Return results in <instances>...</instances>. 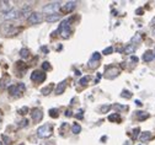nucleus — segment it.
Listing matches in <instances>:
<instances>
[{
  "label": "nucleus",
  "instance_id": "nucleus-1",
  "mask_svg": "<svg viewBox=\"0 0 155 145\" xmlns=\"http://www.w3.org/2000/svg\"><path fill=\"white\" fill-rule=\"evenodd\" d=\"M61 3L59 2H53V3H48L42 8V12L47 14V15H53V14H58V11L61 10Z\"/></svg>",
  "mask_w": 155,
  "mask_h": 145
},
{
  "label": "nucleus",
  "instance_id": "nucleus-36",
  "mask_svg": "<svg viewBox=\"0 0 155 145\" xmlns=\"http://www.w3.org/2000/svg\"><path fill=\"white\" fill-rule=\"evenodd\" d=\"M139 132H140V129H139V128H135V129L133 130V138H137V137H138V134H139Z\"/></svg>",
  "mask_w": 155,
  "mask_h": 145
},
{
  "label": "nucleus",
  "instance_id": "nucleus-30",
  "mask_svg": "<svg viewBox=\"0 0 155 145\" xmlns=\"http://www.w3.org/2000/svg\"><path fill=\"white\" fill-rule=\"evenodd\" d=\"M100 58H101V54H100L99 52H95V53L92 54V57H91V59H92V60H96V61H99Z\"/></svg>",
  "mask_w": 155,
  "mask_h": 145
},
{
  "label": "nucleus",
  "instance_id": "nucleus-26",
  "mask_svg": "<svg viewBox=\"0 0 155 145\" xmlns=\"http://www.w3.org/2000/svg\"><path fill=\"white\" fill-rule=\"evenodd\" d=\"M121 96H122L123 98H130V97H132V94H130V91H128V90H123L122 94H121Z\"/></svg>",
  "mask_w": 155,
  "mask_h": 145
},
{
  "label": "nucleus",
  "instance_id": "nucleus-17",
  "mask_svg": "<svg viewBox=\"0 0 155 145\" xmlns=\"http://www.w3.org/2000/svg\"><path fill=\"white\" fill-rule=\"evenodd\" d=\"M8 91H9V94H10L11 96H15V95H18V94H20V90H18L17 85H16V86H15V85H11V86H9Z\"/></svg>",
  "mask_w": 155,
  "mask_h": 145
},
{
  "label": "nucleus",
  "instance_id": "nucleus-4",
  "mask_svg": "<svg viewBox=\"0 0 155 145\" xmlns=\"http://www.w3.org/2000/svg\"><path fill=\"white\" fill-rule=\"evenodd\" d=\"M59 33L62 36V38H68L70 35V20H64V21L61 22L59 26Z\"/></svg>",
  "mask_w": 155,
  "mask_h": 145
},
{
  "label": "nucleus",
  "instance_id": "nucleus-22",
  "mask_svg": "<svg viewBox=\"0 0 155 145\" xmlns=\"http://www.w3.org/2000/svg\"><path fill=\"white\" fill-rule=\"evenodd\" d=\"M87 67L90 68V69H96L99 67V64H97V61L96 60H92V59H90V61L87 63Z\"/></svg>",
  "mask_w": 155,
  "mask_h": 145
},
{
  "label": "nucleus",
  "instance_id": "nucleus-14",
  "mask_svg": "<svg viewBox=\"0 0 155 145\" xmlns=\"http://www.w3.org/2000/svg\"><path fill=\"white\" fill-rule=\"evenodd\" d=\"M46 21L47 22H49V24H52V22H57L58 20H61V15L59 14H53V15H47L46 16Z\"/></svg>",
  "mask_w": 155,
  "mask_h": 145
},
{
  "label": "nucleus",
  "instance_id": "nucleus-6",
  "mask_svg": "<svg viewBox=\"0 0 155 145\" xmlns=\"http://www.w3.org/2000/svg\"><path fill=\"white\" fill-rule=\"evenodd\" d=\"M43 20H45V17H43V15H42L41 12L33 11V12L28 16L27 21H28V24H31V25H38V24H41Z\"/></svg>",
  "mask_w": 155,
  "mask_h": 145
},
{
  "label": "nucleus",
  "instance_id": "nucleus-13",
  "mask_svg": "<svg viewBox=\"0 0 155 145\" xmlns=\"http://www.w3.org/2000/svg\"><path fill=\"white\" fill-rule=\"evenodd\" d=\"M67 89V80H63L62 82H59V84L57 85L55 87V94L57 95H62Z\"/></svg>",
  "mask_w": 155,
  "mask_h": 145
},
{
  "label": "nucleus",
  "instance_id": "nucleus-10",
  "mask_svg": "<svg viewBox=\"0 0 155 145\" xmlns=\"http://www.w3.org/2000/svg\"><path fill=\"white\" fill-rule=\"evenodd\" d=\"M31 117H32V119H33V122H40V120H42V118H43V112H42V110L41 108H33L32 111H31Z\"/></svg>",
  "mask_w": 155,
  "mask_h": 145
},
{
  "label": "nucleus",
  "instance_id": "nucleus-18",
  "mask_svg": "<svg viewBox=\"0 0 155 145\" xmlns=\"http://www.w3.org/2000/svg\"><path fill=\"white\" fill-rule=\"evenodd\" d=\"M135 49H137V47H135L134 44H128V46L124 48V53L130 55V54H133V53L135 52Z\"/></svg>",
  "mask_w": 155,
  "mask_h": 145
},
{
  "label": "nucleus",
  "instance_id": "nucleus-25",
  "mask_svg": "<svg viewBox=\"0 0 155 145\" xmlns=\"http://www.w3.org/2000/svg\"><path fill=\"white\" fill-rule=\"evenodd\" d=\"M140 41H142V36L139 35V33H137V35H135V36H133L132 37V43H135V42H140Z\"/></svg>",
  "mask_w": 155,
  "mask_h": 145
},
{
  "label": "nucleus",
  "instance_id": "nucleus-44",
  "mask_svg": "<svg viewBox=\"0 0 155 145\" xmlns=\"http://www.w3.org/2000/svg\"><path fill=\"white\" fill-rule=\"evenodd\" d=\"M0 120H2V116H0Z\"/></svg>",
  "mask_w": 155,
  "mask_h": 145
},
{
  "label": "nucleus",
  "instance_id": "nucleus-32",
  "mask_svg": "<svg viewBox=\"0 0 155 145\" xmlns=\"http://www.w3.org/2000/svg\"><path fill=\"white\" fill-rule=\"evenodd\" d=\"M27 124H28V120H27V119H22V120L20 122V124H18V127H20V128H24V127L27 126Z\"/></svg>",
  "mask_w": 155,
  "mask_h": 145
},
{
  "label": "nucleus",
  "instance_id": "nucleus-38",
  "mask_svg": "<svg viewBox=\"0 0 155 145\" xmlns=\"http://www.w3.org/2000/svg\"><path fill=\"white\" fill-rule=\"evenodd\" d=\"M65 116H67V117H71V111H68V110H67V111H65Z\"/></svg>",
  "mask_w": 155,
  "mask_h": 145
},
{
  "label": "nucleus",
  "instance_id": "nucleus-41",
  "mask_svg": "<svg viewBox=\"0 0 155 145\" xmlns=\"http://www.w3.org/2000/svg\"><path fill=\"white\" fill-rule=\"evenodd\" d=\"M135 105H138V106H142V102H140V101H135Z\"/></svg>",
  "mask_w": 155,
  "mask_h": 145
},
{
  "label": "nucleus",
  "instance_id": "nucleus-19",
  "mask_svg": "<svg viewBox=\"0 0 155 145\" xmlns=\"http://www.w3.org/2000/svg\"><path fill=\"white\" fill-rule=\"evenodd\" d=\"M71 132H73L74 134H79V133L81 132V126H80L79 123H74L73 127H71Z\"/></svg>",
  "mask_w": 155,
  "mask_h": 145
},
{
  "label": "nucleus",
  "instance_id": "nucleus-43",
  "mask_svg": "<svg viewBox=\"0 0 155 145\" xmlns=\"http://www.w3.org/2000/svg\"><path fill=\"white\" fill-rule=\"evenodd\" d=\"M154 58H155V52H154Z\"/></svg>",
  "mask_w": 155,
  "mask_h": 145
},
{
  "label": "nucleus",
  "instance_id": "nucleus-24",
  "mask_svg": "<svg viewBox=\"0 0 155 145\" xmlns=\"http://www.w3.org/2000/svg\"><path fill=\"white\" fill-rule=\"evenodd\" d=\"M137 117H138L139 120H144V119H147L149 116H148L145 112H137Z\"/></svg>",
  "mask_w": 155,
  "mask_h": 145
},
{
  "label": "nucleus",
  "instance_id": "nucleus-2",
  "mask_svg": "<svg viewBox=\"0 0 155 145\" xmlns=\"http://www.w3.org/2000/svg\"><path fill=\"white\" fill-rule=\"evenodd\" d=\"M0 31H2L5 36H15L17 32H20V28H16L11 22H4L0 26Z\"/></svg>",
  "mask_w": 155,
  "mask_h": 145
},
{
  "label": "nucleus",
  "instance_id": "nucleus-37",
  "mask_svg": "<svg viewBox=\"0 0 155 145\" xmlns=\"http://www.w3.org/2000/svg\"><path fill=\"white\" fill-rule=\"evenodd\" d=\"M76 118L83 119V110H79V114H76Z\"/></svg>",
  "mask_w": 155,
  "mask_h": 145
},
{
  "label": "nucleus",
  "instance_id": "nucleus-40",
  "mask_svg": "<svg viewBox=\"0 0 155 145\" xmlns=\"http://www.w3.org/2000/svg\"><path fill=\"white\" fill-rule=\"evenodd\" d=\"M135 12H137L138 15H142V14H143V10H142V9H138V10L135 11Z\"/></svg>",
  "mask_w": 155,
  "mask_h": 145
},
{
  "label": "nucleus",
  "instance_id": "nucleus-21",
  "mask_svg": "<svg viewBox=\"0 0 155 145\" xmlns=\"http://www.w3.org/2000/svg\"><path fill=\"white\" fill-rule=\"evenodd\" d=\"M49 116L52 118H58L59 117V111H58V108H52L49 110Z\"/></svg>",
  "mask_w": 155,
  "mask_h": 145
},
{
  "label": "nucleus",
  "instance_id": "nucleus-35",
  "mask_svg": "<svg viewBox=\"0 0 155 145\" xmlns=\"http://www.w3.org/2000/svg\"><path fill=\"white\" fill-rule=\"evenodd\" d=\"M114 108H116V110H118V111H121V110H128V107H126V106H121V105H114Z\"/></svg>",
  "mask_w": 155,
  "mask_h": 145
},
{
  "label": "nucleus",
  "instance_id": "nucleus-34",
  "mask_svg": "<svg viewBox=\"0 0 155 145\" xmlns=\"http://www.w3.org/2000/svg\"><path fill=\"white\" fill-rule=\"evenodd\" d=\"M17 112L20 113V114H26V112H28V108H27V107H24V108H20Z\"/></svg>",
  "mask_w": 155,
  "mask_h": 145
},
{
  "label": "nucleus",
  "instance_id": "nucleus-16",
  "mask_svg": "<svg viewBox=\"0 0 155 145\" xmlns=\"http://www.w3.org/2000/svg\"><path fill=\"white\" fill-rule=\"evenodd\" d=\"M151 138H153V135H151L150 132H143V133L140 134V141H143V143L149 141Z\"/></svg>",
  "mask_w": 155,
  "mask_h": 145
},
{
  "label": "nucleus",
  "instance_id": "nucleus-3",
  "mask_svg": "<svg viewBox=\"0 0 155 145\" xmlns=\"http://www.w3.org/2000/svg\"><path fill=\"white\" fill-rule=\"evenodd\" d=\"M2 17H3V20H5V22H10V21H14V20L21 18V14H20V10L12 8L10 11L3 14Z\"/></svg>",
  "mask_w": 155,
  "mask_h": 145
},
{
  "label": "nucleus",
  "instance_id": "nucleus-12",
  "mask_svg": "<svg viewBox=\"0 0 155 145\" xmlns=\"http://www.w3.org/2000/svg\"><path fill=\"white\" fill-rule=\"evenodd\" d=\"M11 9H12V6H11L10 2H6V0H0V11H2L3 14L10 11Z\"/></svg>",
  "mask_w": 155,
  "mask_h": 145
},
{
  "label": "nucleus",
  "instance_id": "nucleus-31",
  "mask_svg": "<svg viewBox=\"0 0 155 145\" xmlns=\"http://www.w3.org/2000/svg\"><path fill=\"white\" fill-rule=\"evenodd\" d=\"M112 52H113V48H112V47H107V48H105V49H104L102 54L108 55V54H112Z\"/></svg>",
  "mask_w": 155,
  "mask_h": 145
},
{
  "label": "nucleus",
  "instance_id": "nucleus-11",
  "mask_svg": "<svg viewBox=\"0 0 155 145\" xmlns=\"http://www.w3.org/2000/svg\"><path fill=\"white\" fill-rule=\"evenodd\" d=\"M32 12H33V11H32V9H31V5L25 4V5L21 8V10H20L21 18H22V17H24V18H28V16H30Z\"/></svg>",
  "mask_w": 155,
  "mask_h": 145
},
{
  "label": "nucleus",
  "instance_id": "nucleus-5",
  "mask_svg": "<svg viewBox=\"0 0 155 145\" xmlns=\"http://www.w3.org/2000/svg\"><path fill=\"white\" fill-rule=\"evenodd\" d=\"M51 134H52V128H51V126H47V124L38 127V129H37V137L38 138L46 139V138L51 137Z\"/></svg>",
  "mask_w": 155,
  "mask_h": 145
},
{
  "label": "nucleus",
  "instance_id": "nucleus-23",
  "mask_svg": "<svg viewBox=\"0 0 155 145\" xmlns=\"http://www.w3.org/2000/svg\"><path fill=\"white\" fill-rule=\"evenodd\" d=\"M28 55H30V51H28L27 48H22V49L20 51V57H21V58L25 59V58H27Z\"/></svg>",
  "mask_w": 155,
  "mask_h": 145
},
{
  "label": "nucleus",
  "instance_id": "nucleus-28",
  "mask_svg": "<svg viewBox=\"0 0 155 145\" xmlns=\"http://www.w3.org/2000/svg\"><path fill=\"white\" fill-rule=\"evenodd\" d=\"M52 89H53V85L51 84L49 86H47V87H45V89H42V94L43 95H48L51 91H52Z\"/></svg>",
  "mask_w": 155,
  "mask_h": 145
},
{
  "label": "nucleus",
  "instance_id": "nucleus-9",
  "mask_svg": "<svg viewBox=\"0 0 155 145\" xmlns=\"http://www.w3.org/2000/svg\"><path fill=\"white\" fill-rule=\"evenodd\" d=\"M76 8V2H67L64 5L61 6V11L63 14H70Z\"/></svg>",
  "mask_w": 155,
  "mask_h": 145
},
{
  "label": "nucleus",
  "instance_id": "nucleus-8",
  "mask_svg": "<svg viewBox=\"0 0 155 145\" xmlns=\"http://www.w3.org/2000/svg\"><path fill=\"white\" fill-rule=\"evenodd\" d=\"M45 79H46V74H45V71L35 70V71L31 74V80L35 81V82H42V81H45Z\"/></svg>",
  "mask_w": 155,
  "mask_h": 145
},
{
  "label": "nucleus",
  "instance_id": "nucleus-20",
  "mask_svg": "<svg viewBox=\"0 0 155 145\" xmlns=\"http://www.w3.org/2000/svg\"><path fill=\"white\" fill-rule=\"evenodd\" d=\"M108 120H110V122H120V120H121V117H120L118 113L110 114V116H108Z\"/></svg>",
  "mask_w": 155,
  "mask_h": 145
},
{
  "label": "nucleus",
  "instance_id": "nucleus-42",
  "mask_svg": "<svg viewBox=\"0 0 155 145\" xmlns=\"http://www.w3.org/2000/svg\"><path fill=\"white\" fill-rule=\"evenodd\" d=\"M123 145H132V143H130V141H126Z\"/></svg>",
  "mask_w": 155,
  "mask_h": 145
},
{
  "label": "nucleus",
  "instance_id": "nucleus-29",
  "mask_svg": "<svg viewBox=\"0 0 155 145\" xmlns=\"http://www.w3.org/2000/svg\"><path fill=\"white\" fill-rule=\"evenodd\" d=\"M89 80H90V76H84V77H81V79H80L79 84H80V85H86L87 82H89Z\"/></svg>",
  "mask_w": 155,
  "mask_h": 145
},
{
  "label": "nucleus",
  "instance_id": "nucleus-39",
  "mask_svg": "<svg viewBox=\"0 0 155 145\" xmlns=\"http://www.w3.org/2000/svg\"><path fill=\"white\" fill-rule=\"evenodd\" d=\"M132 61H134V63H137V61H138V58H137V57H132Z\"/></svg>",
  "mask_w": 155,
  "mask_h": 145
},
{
  "label": "nucleus",
  "instance_id": "nucleus-7",
  "mask_svg": "<svg viewBox=\"0 0 155 145\" xmlns=\"http://www.w3.org/2000/svg\"><path fill=\"white\" fill-rule=\"evenodd\" d=\"M120 73H121V70H120L117 67L111 65V67H107V68H106V70H105V77L112 80V79H114V77H117V76L120 75Z\"/></svg>",
  "mask_w": 155,
  "mask_h": 145
},
{
  "label": "nucleus",
  "instance_id": "nucleus-27",
  "mask_svg": "<svg viewBox=\"0 0 155 145\" xmlns=\"http://www.w3.org/2000/svg\"><path fill=\"white\" fill-rule=\"evenodd\" d=\"M111 108H112V106H111V105H105V106H102V107L100 108V111H101V113H107Z\"/></svg>",
  "mask_w": 155,
  "mask_h": 145
},
{
  "label": "nucleus",
  "instance_id": "nucleus-45",
  "mask_svg": "<svg viewBox=\"0 0 155 145\" xmlns=\"http://www.w3.org/2000/svg\"><path fill=\"white\" fill-rule=\"evenodd\" d=\"M0 145H2V144H0Z\"/></svg>",
  "mask_w": 155,
  "mask_h": 145
},
{
  "label": "nucleus",
  "instance_id": "nucleus-33",
  "mask_svg": "<svg viewBox=\"0 0 155 145\" xmlns=\"http://www.w3.org/2000/svg\"><path fill=\"white\" fill-rule=\"evenodd\" d=\"M42 68H43V70H51V64L48 63V61H45V63L42 64Z\"/></svg>",
  "mask_w": 155,
  "mask_h": 145
},
{
  "label": "nucleus",
  "instance_id": "nucleus-15",
  "mask_svg": "<svg viewBox=\"0 0 155 145\" xmlns=\"http://www.w3.org/2000/svg\"><path fill=\"white\" fill-rule=\"evenodd\" d=\"M153 59H154V52L153 51H147L143 54V60L144 61H148V63H149V61H151Z\"/></svg>",
  "mask_w": 155,
  "mask_h": 145
}]
</instances>
